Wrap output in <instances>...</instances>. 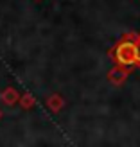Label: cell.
<instances>
[{"label": "cell", "instance_id": "1", "mask_svg": "<svg viewBox=\"0 0 140 147\" xmlns=\"http://www.w3.org/2000/svg\"><path fill=\"white\" fill-rule=\"evenodd\" d=\"M138 56H140V38L135 34L126 36L120 43H117L113 49V57L120 67H133L138 65Z\"/></svg>", "mask_w": 140, "mask_h": 147}, {"label": "cell", "instance_id": "2", "mask_svg": "<svg viewBox=\"0 0 140 147\" xmlns=\"http://www.w3.org/2000/svg\"><path fill=\"white\" fill-rule=\"evenodd\" d=\"M0 97H2L4 104H7V106H13V104H16V102L20 100V95H18V92L14 90V88H5Z\"/></svg>", "mask_w": 140, "mask_h": 147}, {"label": "cell", "instance_id": "3", "mask_svg": "<svg viewBox=\"0 0 140 147\" xmlns=\"http://www.w3.org/2000/svg\"><path fill=\"white\" fill-rule=\"evenodd\" d=\"M126 76H128V72L122 70V67L119 65V67H115L112 72L108 74V79L112 81V83H115V84H122L124 79H126Z\"/></svg>", "mask_w": 140, "mask_h": 147}, {"label": "cell", "instance_id": "4", "mask_svg": "<svg viewBox=\"0 0 140 147\" xmlns=\"http://www.w3.org/2000/svg\"><path fill=\"white\" fill-rule=\"evenodd\" d=\"M47 104L50 106V109H52V111H60L65 102H63V99H61L57 93H54V95H50V97L47 99Z\"/></svg>", "mask_w": 140, "mask_h": 147}, {"label": "cell", "instance_id": "5", "mask_svg": "<svg viewBox=\"0 0 140 147\" xmlns=\"http://www.w3.org/2000/svg\"><path fill=\"white\" fill-rule=\"evenodd\" d=\"M18 102H20V106L24 108V109H31V108L36 104V99L32 97L31 93H25V95H22V97H20Z\"/></svg>", "mask_w": 140, "mask_h": 147}, {"label": "cell", "instance_id": "6", "mask_svg": "<svg viewBox=\"0 0 140 147\" xmlns=\"http://www.w3.org/2000/svg\"><path fill=\"white\" fill-rule=\"evenodd\" d=\"M138 65H140V56H138Z\"/></svg>", "mask_w": 140, "mask_h": 147}, {"label": "cell", "instance_id": "7", "mask_svg": "<svg viewBox=\"0 0 140 147\" xmlns=\"http://www.w3.org/2000/svg\"><path fill=\"white\" fill-rule=\"evenodd\" d=\"M0 117H2V111H0Z\"/></svg>", "mask_w": 140, "mask_h": 147}]
</instances>
